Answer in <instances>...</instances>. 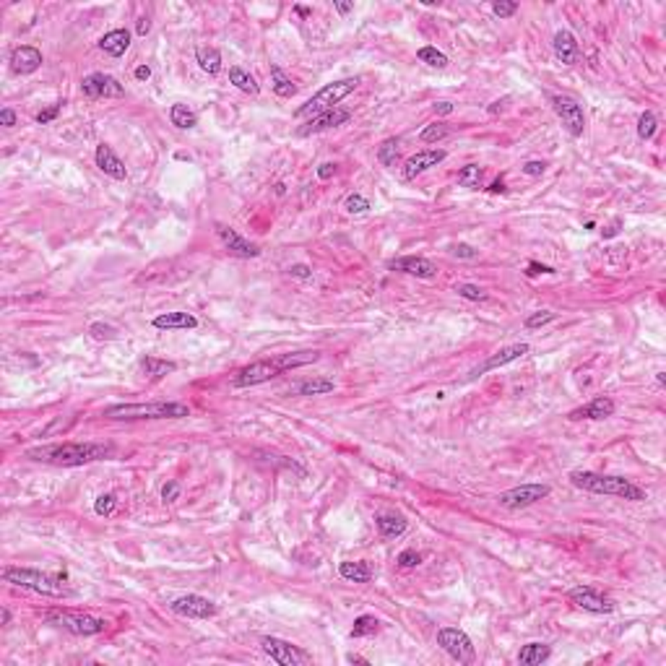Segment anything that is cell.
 Wrapping results in <instances>:
<instances>
[{
	"mask_svg": "<svg viewBox=\"0 0 666 666\" xmlns=\"http://www.w3.org/2000/svg\"><path fill=\"white\" fill-rule=\"evenodd\" d=\"M110 453L112 445L107 443H55L29 448L26 458H32L37 463H49V466H87V463L107 458Z\"/></svg>",
	"mask_w": 666,
	"mask_h": 666,
	"instance_id": "1",
	"label": "cell"
},
{
	"mask_svg": "<svg viewBox=\"0 0 666 666\" xmlns=\"http://www.w3.org/2000/svg\"><path fill=\"white\" fill-rule=\"evenodd\" d=\"M570 481H573V487L591 494H612V497L630 500V503L645 500V490L632 484L625 476H604V474H596V471H570Z\"/></svg>",
	"mask_w": 666,
	"mask_h": 666,
	"instance_id": "2",
	"label": "cell"
},
{
	"mask_svg": "<svg viewBox=\"0 0 666 666\" xmlns=\"http://www.w3.org/2000/svg\"><path fill=\"white\" fill-rule=\"evenodd\" d=\"M107 420H183L190 417V409L177 401H154V404H115L104 409Z\"/></svg>",
	"mask_w": 666,
	"mask_h": 666,
	"instance_id": "3",
	"label": "cell"
},
{
	"mask_svg": "<svg viewBox=\"0 0 666 666\" xmlns=\"http://www.w3.org/2000/svg\"><path fill=\"white\" fill-rule=\"evenodd\" d=\"M0 575L11 586L29 588L34 593H45V596H68L71 593L62 575H47V573H39V570L32 568H3Z\"/></svg>",
	"mask_w": 666,
	"mask_h": 666,
	"instance_id": "4",
	"label": "cell"
},
{
	"mask_svg": "<svg viewBox=\"0 0 666 666\" xmlns=\"http://www.w3.org/2000/svg\"><path fill=\"white\" fill-rule=\"evenodd\" d=\"M359 78H341V81H333V84H328V87H323L318 94H312V97L302 104V107H297V117H315V115H321V112H328V110H336V104L341 102V99H346L354 89H357Z\"/></svg>",
	"mask_w": 666,
	"mask_h": 666,
	"instance_id": "5",
	"label": "cell"
},
{
	"mask_svg": "<svg viewBox=\"0 0 666 666\" xmlns=\"http://www.w3.org/2000/svg\"><path fill=\"white\" fill-rule=\"evenodd\" d=\"M49 625H58V628L68 630L73 635H81V638H91V635H99L107 630V622L99 617H91V615H84V612H68V609H52L45 615Z\"/></svg>",
	"mask_w": 666,
	"mask_h": 666,
	"instance_id": "6",
	"label": "cell"
},
{
	"mask_svg": "<svg viewBox=\"0 0 666 666\" xmlns=\"http://www.w3.org/2000/svg\"><path fill=\"white\" fill-rule=\"evenodd\" d=\"M260 648L263 654L268 656L271 661L282 666H308L312 664V656L308 651H302L299 645H295L292 641H284V638H273V635H266L260 641Z\"/></svg>",
	"mask_w": 666,
	"mask_h": 666,
	"instance_id": "7",
	"label": "cell"
},
{
	"mask_svg": "<svg viewBox=\"0 0 666 666\" xmlns=\"http://www.w3.org/2000/svg\"><path fill=\"white\" fill-rule=\"evenodd\" d=\"M437 645H440L453 661H458V664H474V658H476L474 643H471V638L461 628L437 630Z\"/></svg>",
	"mask_w": 666,
	"mask_h": 666,
	"instance_id": "8",
	"label": "cell"
},
{
	"mask_svg": "<svg viewBox=\"0 0 666 666\" xmlns=\"http://www.w3.org/2000/svg\"><path fill=\"white\" fill-rule=\"evenodd\" d=\"M549 102H552V110L557 112V117L568 128L570 136L573 138L583 136V130H586V115H583V107H580L578 102L573 97H568V94H555Z\"/></svg>",
	"mask_w": 666,
	"mask_h": 666,
	"instance_id": "9",
	"label": "cell"
},
{
	"mask_svg": "<svg viewBox=\"0 0 666 666\" xmlns=\"http://www.w3.org/2000/svg\"><path fill=\"white\" fill-rule=\"evenodd\" d=\"M170 609H172V615L187 619H211L219 615V606L206 596H198V593H185V596L174 599V601H170Z\"/></svg>",
	"mask_w": 666,
	"mask_h": 666,
	"instance_id": "10",
	"label": "cell"
},
{
	"mask_svg": "<svg viewBox=\"0 0 666 666\" xmlns=\"http://www.w3.org/2000/svg\"><path fill=\"white\" fill-rule=\"evenodd\" d=\"M568 596L578 609H583V612H593V615H612V612L617 609V601H615L612 596L596 591V588H591V586H575Z\"/></svg>",
	"mask_w": 666,
	"mask_h": 666,
	"instance_id": "11",
	"label": "cell"
},
{
	"mask_svg": "<svg viewBox=\"0 0 666 666\" xmlns=\"http://www.w3.org/2000/svg\"><path fill=\"white\" fill-rule=\"evenodd\" d=\"M282 365L279 359H263V362H253L242 370L237 372L232 378V385L235 388H253V385H260V382H268L271 378L282 375Z\"/></svg>",
	"mask_w": 666,
	"mask_h": 666,
	"instance_id": "12",
	"label": "cell"
},
{
	"mask_svg": "<svg viewBox=\"0 0 666 666\" xmlns=\"http://www.w3.org/2000/svg\"><path fill=\"white\" fill-rule=\"evenodd\" d=\"M549 494V484H520V487H513L497 497V503L507 510H520V507H529L533 503H539Z\"/></svg>",
	"mask_w": 666,
	"mask_h": 666,
	"instance_id": "13",
	"label": "cell"
},
{
	"mask_svg": "<svg viewBox=\"0 0 666 666\" xmlns=\"http://www.w3.org/2000/svg\"><path fill=\"white\" fill-rule=\"evenodd\" d=\"M81 94L89 99H117L125 97V87L107 73H89L81 81Z\"/></svg>",
	"mask_w": 666,
	"mask_h": 666,
	"instance_id": "14",
	"label": "cell"
},
{
	"mask_svg": "<svg viewBox=\"0 0 666 666\" xmlns=\"http://www.w3.org/2000/svg\"><path fill=\"white\" fill-rule=\"evenodd\" d=\"M216 235H219V240L224 242V247L235 255V258H258L260 255V247L255 245V242H250V240H245V237L240 235V232H235L232 227H224V224H219L216 227Z\"/></svg>",
	"mask_w": 666,
	"mask_h": 666,
	"instance_id": "15",
	"label": "cell"
},
{
	"mask_svg": "<svg viewBox=\"0 0 666 666\" xmlns=\"http://www.w3.org/2000/svg\"><path fill=\"white\" fill-rule=\"evenodd\" d=\"M445 154L443 148H422V151H417V154H411L406 161H404V174H406L409 180H414L417 174L427 172V170H432V167H437L440 161H445Z\"/></svg>",
	"mask_w": 666,
	"mask_h": 666,
	"instance_id": "16",
	"label": "cell"
},
{
	"mask_svg": "<svg viewBox=\"0 0 666 666\" xmlns=\"http://www.w3.org/2000/svg\"><path fill=\"white\" fill-rule=\"evenodd\" d=\"M615 401L609 398V395H596L593 401H588L586 406L580 409H573L568 414L570 422H580V420H593V422H601L606 420V417H612L615 414Z\"/></svg>",
	"mask_w": 666,
	"mask_h": 666,
	"instance_id": "17",
	"label": "cell"
},
{
	"mask_svg": "<svg viewBox=\"0 0 666 666\" xmlns=\"http://www.w3.org/2000/svg\"><path fill=\"white\" fill-rule=\"evenodd\" d=\"M391 271H401L417 279H435L437 276V266L432 260L422 258V255H406V258H395L388 263Z\"/></svg>",
	"mask_w": 666,
	"mask_h": 666,
	"instance_id": "18",
	"label": "cell"
},
{
	"mask_svg": "<svg viewBox=\"0 0 666 666\" xmlns=\"http://www.w3.org/2000/svg\"><path fill=\"white\" fill-rule=\"evenodd\" d=\"M349 117H352V112L341 110V107L321 112V115L310 117L305 128H299V136H312V133H323V130H328V128H338V125L349 123Z\"/></svg>",
	"mask_w": 666,
	"mask_h": 666,
	"instance_id": "19",
	"label": "cell"
},
{
	"mask_svg": "<svg viewBox=\"0 0 666 666\" xmlns=\"http://www.w3.org/2000/svg\"><path fill=\"white\" fill-rule=\"evenodd\" d=\"M529 349L531 346L529 344H510V346H505V349H500L497 354H492V357L487 359L481 367H476V370H471V380L474 378H479V375H484V372H490V370H497V367H505V365H510V362H516V359H520L523 354H529Z\"/></svg>",
	"mask_w": 666,
	"mask_h": 666,
	"instance_id": "20",
	"label": "cell"
},
{
	"mask_svg": "<svg viewBox=\"0 0 666 666\" xmlns=\"http://www.w3.org/2000/svg\"><path fill=\"white\" fill-rule=\"evenodd\" d=\"M94 161H97L99 170L107 174V177H112V180H125V177H128V167H125V161L120 159V157L112 151V146H107V143H99V146H97Z\"/></svg>",
	"mask_w": 666,
	"mask_h": 666,
	"instance_id": "21",
	"label": "cell"
},
{
	"mask_svg": "<svg viewBox=\"0 0 666 666\" xmlns=\"http://www.w3.org/2000/svg\"><path fill=\"white\" fill-rule=\"evenodd\" d=\"M39 65H42V52H39L37 47H32V45H21V47H16L11 52L13 73L29 76V73H34V71H39Z\"/></svg>",
	"mask_w": 666,
	"mask_h": 666,
	"instance_id": "22",
	"label": "cell"
},
{
	"mask_svg": "<svg viewBox=\"0 0 666 666\" xmlns=\"http://www.w3.org/2000/svg\"><path fill=\"white\" fill-rule=\"evenodd\" d=\"M552 47H555L557 60L562 62V65H575V62H578V55H580L578 39L573 37L568 29H560V32H557Z\"/></svg>",
	"mask_w": 666,
	"mask_h": 666,
	"instance_id": "23",
	"label": "cell"
},
{
	"mask_svg": "<svg viewBox=\"0 0 666 666\" xmlns=\"http://www.w3.org/2000/svg\"><path fill=\"white\" fill-rule=\"evenodd\" d=\"M154 328L159 331H187V328H198V318L190 312H164L154 318Z\"/></svg>",
	"mask_w": 666,
	"mask_h": 666,
	"instance_id": "24",
	"label": "cell"
},
{
	"mask_svg": "<svg viewBox=\"0 0 666 666\" xmlns=\"http://www.w3.org/2000/svg\"><path fill=\"white\" fill-rule=\"evenodd\" d=\"M99 47L104 49L107 55H112V58H123L128 47H130V32L128 29H112V32H107L104 37L99 39Z\"/></svg>",
	"mask_w": 666,
	"mask_h": 666,
	"instance_id": "25",
	"label": "cell"
},
{
	"mask_svg": "<svg viewBox=\"0 0 666 666\" xmlns=\"http://www.w3.org/2000/svg\"><path fill=\"white\" fill-rule=\"evenodd\" d=\"M549 656H552V648H549L547 643H529V645H523V648H520L518 664L539 666V664H544Z\"/></svg>",
	"mask_w": 666,
	"mask_h": 666,
	"instance_id": "26",
	"label": "cell"
},
{
	"mask_svg": "<svg viewBox=\"0 0 666 666\" xmlns=\"http://www.w3.org/2000/svg\"><path fill=\"white\" fill-rule=\"evenodd\" d=\"M196 62L200 65V71L209 76H216L222 71V55L216 47H206V45L196 47Z\"/></svg>",
	"mask_w": 666,
	"mask_h": 666,
	"instance_id": "27",
	"label": "cell"
},
{
	"mask_svg": "<svg viewBox=\"0 0 666 666\" xmlns=\"http://www.w3.org/2000/svg\"><path fill=\"white\" fill-rule=\"evenodd\" d=\"M375 526L380 531L385 539H398L404 531H406V520L404 516H393V513H382L375 518Z\"/></svg>",
	"mask_w": 666,
	"mask_h": 666,
	"instance_id": "28",
	"label": "cell"
},
{
	"mask_svg": "<svg viewBox=\"0 0 666 666\" xmlns=\"http://www.w3.org/2000/svg\"><path fill=\"white\" fill-rule=\"evenodd\" d=\"M336 391V382L331 378H310V380H302L295 385L297 395H325Z\"/></svg>",
	"mask_w": 666,
	"mask_h": 666,
	"instance_id": "29",
	"label": "cell"
},
{
	"mask_svg": "<svg viewBox=\"0 0 666 666\" xmlns=\"http://www.w3.org/2000/svg\"><path fill=\"white\" fill-rule=\"evenodd\" d=\"M141 370H143V375H146V378L159 380V378H164V375H170V372L177 370V365H174V362H170V359L143 357V359H141Z\"/></svg>",
	"mask_w": 666,
	"mask_h": 666,
	"instance_id": "30",
	"label": "cell"
},
{
	"mask_svg": "<svg viewBox=\"0 0 666 666\" xmlns=\"http://www.w3.org/2000/svg\"><path fill=\"white\" fill-rule=\"evenodd\" d=\"M338 573H341V578L352 580V583H370L372 578V570L367 562H341Z\"/></svg>",
	"mask_w": 666,
	"mask_h": 666,
	"instance_id": "31",
	"label": "cell"
},
{
	"mask_svg": "<svg viewBox=\"0 0 666 666\" xmlns=\"http://www.w3.org/2000/svg\"><path fill=\"white\" fill-rule=\"evenodd\" d=\"M271 89H273V94L282 99H292L297 91V87L292 84V78H289L279 65H271Z\"/></svg>",
	"mask_w": 666,
	"mask_h": 666,
	"instance_id": "32",
	"label": "cell"
},
{
	"mask_svg": "<svg viewBox=\"0 0 666 666\" xmlns=\"http://www.w3.org/2000/svg\"><path fill=\"white\" fill-rule=\"evenodd\" d=\"M170 120H172L174 128H180V130H190V128H196L198 125V115L187 104H172L170 107Z\"/></svg>",
	"mask_w": 666,
	"mask_h": 666,
	"instance_id": "33",
	"label": "cell"
},
{
	"mask_svg": "<svg viewBox=\"0 0 666 666\" xmlns=\"http://www.w3.org/2000/svg\"><path fill=\"white\" fill-rule=\"evenodd\" d=\"M229 81L235 84L240 91H245V94H253V97H258L260 94V87H258V81L253 78V76L247 73V71H242V68H229Z\"/></svg>",
	"mask_w": 666,
	"mask_h": 666,
	"instance_id": "34",
	"label": "cell"
},
{
	"mask_svg": "<svg viewBox=\"0 0 666 666\" xmlns=\"http://www.w3.org/2000/svg\"><path fill=\"white\" fill-rule=\"evenodd\" d=\"M458 185L461 187H471V190H479L484 187V170L479 164H466L461 172H458Z\"/></svg>",
	"mask_w": 666,
	"mask_h": 666,
	"instance_id": "35",
	"label": "cell"
},
{
	"mask_svg": "<svg viewBox=\"0 0 666 666\" xmlns=\"http://www.w3.org/2000/svg\"><path fill=\"white\" fill-rule=\"evenodd\" d=\"M378 161L382 167H395L398 161V138H385L378 146Z\"/></svg>",
	"mask_w": 666,
	"mask_h": 666,
	"instance_id": "36",
	"label": "cell"
},
{
	"mask_svg": "<svg viewBox=\"0 0 666 666\" xmlns=\"http://www.w3.org/2000/svg\"><path fill=\"white\" fill-rule=\"evenodd\" d=\"M380 630V622L372 617V615H362V617L354 619V628H352V638H367V635H375Z\"/></svg>",
	"mask_w": 666,
	"mask_h": 666,
	"instance_id": "37",
	"label": "cell"
},
{
	"mask_svg": "<svg viewBox=\"0 0 666 666\" xmlns=\"http://www.w3.org/2000/svg\"><path fill=\"white\" fill-rule=\"evenodd\" d=\"M417 58H420L422 62H427L430 68H448V55L440 52L437 47H430V45L417 49Z\"/></svg>",
	"mask_w": 666,
	"mask_h": 666,
	"instance_id": "38",
	"label": "cell"
},
{
	"mask_svg": "<svg viewBox=\"0 0 666 666\" xmlns=\"http://www.w3.org/2000/svg\"><path fill=\"white\" fill-rule=\"evenodd\" d=\"M656 130H658V120H656L654 112H643L641 117H638V136L643 138V141H651V138L656 136Z\"/></svg>",
	"mask_w": 666,
	"mask_h": 666,
	"instance_id": "39",
	"label": "cell"
},
{
	"mask_svg": "<svg viewBox=\"0 0 666 666\" xmlns=\"http://www.w3.org/2000/svg\"><path fill=\"white\" fill-rule=\"evenodd\" d=\"M448 136V128L445 125H440V123H435V125H427L424 130L420 133V141L422 143H437L440 138H445Z\"/></svg>",
	"mask_w": 666,
	"mask_h": 666,
	"instance_id": "40",
	"label": "cell"
},
{
	"mask_svg": "<svg viewBox=\"0 0 666 666\" xmlns=\"http://www.w3.org/2000/svg\"><path fill=\"white\" fill-rule=\"evenodd\" d=\"M344 209L349 214H365V211H370V200L365 196H359V193H352V196H346Z\"/></svg>",
	"mask_w": 666,
	"mask_h": 666,
	"instance_id": "41",
	"label": "cell"
},
{
	"mask_svg": "<svg viewBox=\"0 0 666 666\" xmlns=\"http://www.w3.org/2000/svg\"><path fill=\"white\" fill-rule=\"evenodd\" d=\"M115 328L112 325H107V323H91L89 325V336L94 338V341H112L115 338Z\"/></svg>",
	"mask_w": 666,
	"mask_h": 666,
	"instance_id": "42",
	"label": "cell"
},
{
	"mask_svg": "<svg viewBox=\"0 0 666 666\" xmlns=\"http://www.w3.org/2000/svg\"><path fill=\"white\" fill-rule=\"evenodd\" d=\"M115 507H117L115 494H99L97 503H94V510H97V516H102V518L112 516V513H115Z\"/></svg>",
	"mask_w": 666,
	"mask_h": 666,
	"instance_id": "43",
	"label": "cell"
},
{
	"mask_svg": "<svg viewBox=\"0 0 666 666\" xmlns=\"http://www.w3.org/2000/svg\"><path fill=\"white\" fill-rule=\"evenodd\" d=\"M456 292H458V297L471 299V302H481V299H487V292H484L481 286H476V284H458Z\"/></svg>",
	"mask_w": 666,
	"mask_h": 666,
	"instance_id": "44",
	"label": "cell"
},
{
	"mask_svg": "<svg viewBox=\"0 0 666 666\" xmlns=\"http://www.w3.org/2000/svg\"><path fill=\"white\" fill-rule=\"evenodd\" d=\"M492 13L494 16H500V19H510V16L518 13V3H513V0H494Z\"/></svg>",
	"mask_w": 666,
	"mask_h": 666,
	"instance_id": "45",
	"label": "cell"
},
{
	"mask_svg": "<svg viewBox=\"0 0 666 666\" xmlns=\"http://www.w3.org/2000/svg\"><path fill=\"white\" fill-rule=\"evenodd\" d=\"M557 315L555 312H549V310H539V312H533V315H529L526 318V328H542V325H547V323H552L555 321Z\"/></svg>",
	"mask_w": 666,
	"mask_h": 666,
	"instance_id": "46",
	"label": "cell"
},
{
	"mask_svg": "<svg viewBox=\"0 0 666 666\" xmlns=\"http://www.w3.org/2000/svg\"><path fill=\"white\" fill-rule=\"evenodd\" d=\"M450 255H453V258H461V260H474V258H479V250L466 245V242H458V245L450 247Z\"/></svg>",
	"mask_w": 666,
	"mask_h": 666,
	"instance_id": "47",
	"label": "cell"
},
{
	"mask_svg": "<svg viewBox=\"0 0 666 666\" xmlns=\"http://www.w3.org/2000/svg\"><path fill=\"white\" fill-rule=\"evenodd\" d=\"M420 562H422V555L417 552V549H404V552L398 555V565H401V568H406V570L417 568Z\"/></svg>",
	"mask_w": 666,
	"mask_h": 666,
	"instance_id": "48",
	"label": "cell"
},
{
	"mask_svg": "<svg viewBox=\"0 0 666 666\" xmlns=\"http://www.w3.org/2000/svg\"><path fill=\"white\" fill-rule=\"evenodd\" d=\"M520 170H523V174H529V177H542L544 170H547V164L539 159H531V161H526Z\"/></svg>",
	"mask_w": 666,
	"mask_h": 666,
	"instance_id": "49",
	"label": "cell"
},
{
	"mask_svg": "<svg viewBox=\"0 0 666 666\" xmlns=\"http://www.w3.org/2000/svg\"><path fill=\"white\" fill-rule=\"evenodd\" d=\"M180 497V484L177 481H167L164 487H161V500L164 503H174Z\"/></svg>",
	"mask_w": 666,
	"mask_h": 666,
	"instance_id": "50",
	"label": "cell"
},
{
	"mask_svg": "<svg viewBox=\"0 0 666 666\" xmlns=\"http://www.w3.org/2000/svg\"><path fill=\"white\" fill-rule=\"evenodd\" d=\"M60 115V104H52V107H47V110H42L37 115V123L39 125H47V123H52L55 117Z\"/></svg>",
	"mask_w": 666,
	"mask_h": 666,
	"instance_id": "51",
	"label": "cell"
},
{
	"mask_svg": "<svg viewBox=\"0 0 666 666\" xmlns=\"http://www.w3.org/2000/svg\"><path fill=\"white\" fill-rule=\"evenodd\" d=\"M289 273H292L295 279H312V268L305 266V263H295V266L289 268Z\"/></svg>",
	"mask_w": 666,
	"mask_h": 666,
	"instance_id": "52",
	"label": "cell"
},
{
	"mask_svg": "<svg viewBox=\"0 0 666 666\" xmlns=\"http://www.w3.org/2000/svg\"><path fill=\"white\" fill-rule=\"evenodd\" d=\"M336 174V164L333 161H323L321 167H318V177L321 180H328V177H333Z\"/></svg>",
	"mask_w": 666,
	"mask_h": 666,
	"instance_id": "53",
	"label": "cell"
},
{
	"mask_svg": "<svg viewBox=\"0 0 666 666\" xmlns=\"http://www.w3.org/2000/svg\"><path fill=\"white\" fill-rule=\"evenodd\" d=\"M526 273L529 276H539V273H555L549 266H542V263H536V260H531L529 263V268H526Z\"/></svg>",
	"mask_w": 666,
	"mask_h": 666,
	"instance_id": "54",
	"label": "cell"
},
{
	"mask_svg": "<svg viewBox=\"0 0 666 666\" xmlns=\"http://www.w3.org/2000/svg\"><path fill=\"white\" fill-rule=\"evenodd\" d=\"M0 125H5V128H13L16 125V112L13 110H0Z\"/></svg>",
	"mask_w": 666,
	"mask_h": 666,
	"instance_id": "55",
	"label": "cell"
},
{
	"mask_svg": "<svg viewBox=\"0 0 666 666\" xmlns=\"http://www.w3.org/2000/svg\"><path fill=\"white\" fill-rule=\"evenodd\" d=\"M619 229H622V219H615L606 229H601V235H604V240H609V237H617Z\"/></svg>",
	"mask_w": 666,
	"mask_h": 666,
	"instance_id": "56",
	"label": "cell"
},
{
	"mask_svg": "<svg viewBox=\"0 0 666 666\" xmlns=\"http://www.w3.org/2000/svg\"><path fill=\"white\" fill-rule=\"evenodd\" d=\"M148 29H151V21H148L146 16H143V19H138V24H136V34H138V37H146Z\"/></svg>",
	"mask_w": 666,
	"mask_h": 666,
	"instance_id": "57",
	"label": "cell"
},
{
	"mask_svg": "<svg viewBox=\"0 0 666 666\" xmlns=\"http://www.w3.org/2000/svg\"><path fill=\"white\" fill-rule=\"evenodd\" d=\"M453 110H456V107H453L450 102H437V104H435V115H453Z\"/></svg>",
	"mask_w": 666,
	"mask_h": 666,
	"instance_id": "58",
	"label": "cell"
},
{
	"mask_svg": "<svg viewBox=\"0 0 666 666\" xmlns=\"http://www.w3.org/2000/svg\"><path fill=\"white\" fill-rule=\"evenodd\" d=\"M136 78H138V81H148V78H151V68H148V65H138Z\"/></svg>",
	"mask_w": 666,
	"mask_h": 666,
	"instance_id": "59",
	"label": "cell"
},
{
	"mask_svg": "<svg viewBox=\"0 0 666 666\" xmlns=\"http://www.w3.org/2000/svg\"><path fill=\"white\" fill-rule=\"evenodd\" d=\"M505 104H507V97L505 99H497L492 107H490V115H497L500 110H505Z\"/></svg>",
	"mask_w": 666,
	"mask_h": 666,
	"instance_id": "60",
	"label": "cell"
},
{
	"mask_svg": "<svg viewBox=\"0 0 666 666\" xmlns=\"http://www.w3.org/2000/svg\"><path fill=\"white\" fill-rule=\"evenodd\" d=\"M490 193H505V183L503 180H494L492 185H490Z\"/></svg>",
	"mask_w": 666,
	"mask_h": 666,
	"instance_id": "61",
	"label": "cell"
},
{
	"mask_svg": "<svg viewBox=\"0 0 666 666\" xmlns=\"http://www.w3.org/2000/svg\"><path fill=\"white\" fill-rule=\"evenodd\" d=\"M336 11H338V13H341V16H344V13L352 11V3H336Z\"/></svg>",
	"mask_w": 666,
	"mask_h": 666,
	"instance_id": "62",
	"label": "cell"
},
{
	"mask_svg": "<svg viewBox=\"0 0 666 666\" xmlns=\"http://www.w3.org/2000/svg\"><path fill=\"white\" fill-rule=\"evenodd\" d=\"M0 619H3V625H11V612L8 609H0Z\"/></svg>",
	"mask_w": 666,
	"mask_h": 666,
	"instance_id": "63",
	"label": "cell"
},
{
	"mask_svg": "<svg viewBox=\"0 0 666 666\" xmlns=\"http://www.w3.org/2000/svg\"><path fill=\"white\" fill-rule=\"evenodd\" d=\"M349 661H354V664H367V658H362V656H349Z\"/></svg>",
	"mask_w": 666,
	"mask_h": 666,
	"instance_id": "64",
	"label": "cell"
}]
</instances>
